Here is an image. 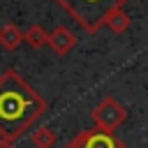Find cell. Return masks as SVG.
<instances>
[{
    "label": "cell",
    "instance_id": "30bf717a",
    "mask_svg": "<svg viewBox=\"0 0 148 148\" xmlns=\"http://www.w3.org/2000/svg\"><path fill=\"white\" fill-rule=\"evenodd\" d=\"M0 148H16V141H14V139H5V136H0Z\"/></svg>",
    "mask_w": 148,
    "mask_h": 148
},
{
    "label": "cell",
    "instance_id": "277c9868",
    "mask_svg": "<svg viewBox=\"0 0 148 148\" xmlns=\"http://www.w3.org/2000/svg\"><path fill=\"white\" fill-rule=\"evenodd\" d=\"M65 148H125V143L113 132H104L95 127V130H83L74 134Z\"/></svg>",
    "mask_w": 148,
    "mask_h": 148
},
{
    "label": "cell",
    "instance_id": "5b68a950",
    "mask_svg": "<svg viewBox=\"0 0 148 148\" xmlns=\"http://www.w3.org/2000/svg\"><path fill=\"white\" fill-rule=\"evenodd\" d=\"M46 46H51V51L58 53V56H67L76 46V37L67 25H56V30L49 32V44Z\"/></svg>",
    "mask_w": 148,
    "mask_h": 148
},
{
    "label": "cell",
    "instance_id": "6da1fadb",
    "mask_svg": "<svg viewBox=\"0 0 148 148\" xmlns=\"http://www.w3.org/2000/svg\"><path fill=\"white\" fill-rule=\"evenodd\" d=\"M46 109V99L14 67L0 74V136L21 139Z\"/></svg>",
    "mask_w": 148,
    "mask_h": 148
},
{
    "label": "cell",
    "instance_id": "7a4b0ae2",
    "mask_svg": "<svg viewBox=\"0 0 148 148\" xmlns=\"http://www.w3.org/2000/svg\"><path fill=\"white\" fill-rule=\"evenodd\" d=\"M69 16H74V21L86 30V32H97L99 28H104L106 16L118 9L125 7L127 0H56Z\"/></svg>",
    "mask_w": 148,
    "mask_h": 148
},
{
    "label": "cell",
    "instance_id": "3957f363",
    "mask_svg": "<svg viewBox=\"0 0 148 148\" xmlns=\"http://www.w3.org/2000/svg\"><path fill=\"white\" fill-rule=\"evenodd\" d=\"M90 118L95 123L97 130H104V132H113L118 130L125 118H127V109L116 99V97H104L99 99V104L90 111Z\"/></svg>",
    "mask_w": 148,
    "mask_h": 148
},
{
    "label": "cell",
    "instance_id": "8992f818",
    "mask_svg": "<svg viewBox=\"0 0 148 148\" xmlns=\"http://www.w3.org/2000/svg\"><path fill=\"white\" fill-rule=\"evenodd\" d=\"M21 42H23V30H21L16 23L9 21V23L0 25V46H2V49L14 51V49L21 46Z\"/></svg>",
    "mask_w": 148,
    "mask_h": 148
},
{
    "label": "cell",
    "instance_id": "52a82bcc",
    "mask_svg": "<svg viewBox=\"0 0 148 148\" xmlns=\"http://www.w3.org/2000/svg\"><path fill=\"white\" fill-rule=\"evenodd\" d=\"M104 25H106L111 32H116V35H123V32H127V30H130V25H132V18H130V14L125 12V7H118V9H113V12L106 16Z\"/></svg>",
    "mask_w": 148,
    "mask_h": 148
},
{
    "label": "cell",
    "instance_id": "9c48e42d",
    "mask_svg": "<svg viewBox=\"0 0 148 148\" xmlns=\"http://www.w3.org/2000/svg\"><path fill=\"white\" fill-rule=\"evenodd\" d=\"M30 141H32L35 148H53L56 141H58V136H56V132H53L49 125H42V127H37V130L32 132Z\"/></svg>",
    "mask_w": 148,
    "mask_h": 148
},
{
    "label": "cell",
    "instance_id": "ba28073f",
    "mask_svg": "<svg viewBox=\"0 0 148 148\" xmlns=\"http://www.w3.org/2000/svg\"><path fill=\"white\" fill-rule=\"evenodd\" d=\"M23 42L30 44L32 49H42V46L49 44V32L44 30V25L32 23V25H28V28L23 30Z\"/></svg>",
    "mask_w": 148,
    "mask_h": 148
}]
</instances>
